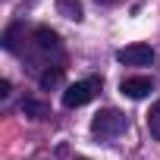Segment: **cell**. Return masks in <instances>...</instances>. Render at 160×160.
<instances>
[{
	"label": "cell",
	"mask_w": 160,
	"mask_h": 160,
	"mask_svg": "<svg viewBox=\"0 0 160 160\" xmlns=\"http://www.w3.org/2000/svg\"><path fill=\"white\" fill-rule=\"evenodd\" d=\"M101 91V78L94 75V78H85V82H75V85H69L66 91H63V107H85L88 101H94V94Z\"/></svg>",
	"instance_id": "1"
},
{
	"label": "cell",
	"mask_w": 160,
	"mask_h": 160,
	"mask_svg": "<svg viewBox=\"0 0 160 160\" xmlns=\"http://www.w3.org/2000/svg\"><path fill=\"white\" fill-rule=\"evenodd\" d=\"M91 132L98 138H116L126 132V116L119 110H101L94 119H91Z\"/></svg>",
	"instance_id": "2"
},
{
	"label": "cell",
	"mask_w": 160,
	"mask_h": 160,
	"mask_svg": "<svg viewBox=\"0 0 160 160\" xmlns=\"http://www.w3.org/2000/svg\"><path fill=\"white\" fill-rule=\"evenodd\" d=\"M116 60L122 66H151L154 50H151V44H129V47L116 50Z\"/></svg>",
	"instance_id": "3"
},
{
	"label": "cell",
	"mask_w": 160,
	"mask_h": 160,
	"mask_svg": "<svg viewBox=\"0 0 160 160\" xmlns=\"http://www.w3.org/2000/svg\"><path fill=\"white\" fill-rule=\"evenodd\" d=\"M119 91H122L126 98H132V101H141V98H148V94L154 91V82H151L148 75H132V78H122Z\"/></svg>",
	"instance_id": "4"
},
{
	"label": "cell",
	"mask_w": 160,
	"mask_h": 160,
	"mask_svg": "<svg viewBox=\"0 0 160 160\" xmlns=\"http://www.w3.org/2000/svg\"><path fill=\"white\" fill-rule=\"evenodd\" d=\"M32 38H35V44H38L41 50H57V47H60V35H57L53 28H47V25H38V28L32 32Z\"/></svg>",
	"instance_id": "5"
},
{
	"label": "cell",
	"mask_w": 160,
	"mask_h": 160,
	"mask_svg": "<svg viewBox=\"0 0 160 160\" xmlns=\"http://www.w3.org/2000/svg\"><path fill=\"white\" fill-rule=\"evenodd\" d=\"M19 110H22L28 119H47V116H50V107H47L44 101H38V98H25Z\"/></svg>",
	"instance_id": "6"
},
{
	"label": "cell",
	"mask_w": 160,
	"mask_h": 160,
	"mask_svg": "<svg viewBox=\"0 0 160 160\" xmlns=\"http://www.w3.org/2000/svg\"><path fill=\"white\" fill-rule=\"evenodd\" d=\"M57 13L63 19H72V22H82V16H85V10H82L78 0H57Z\"/></svg>",
	"instance_id": "7"
},
{
	"label": "cell",
	"mask_w": 160,
	"mask_h": 160,
	"mask_svg": "<svg viewBox=\"0 0 160 160\" xmlns=\"http://www.w3.org/2000/svg\"><path fill=\"white\" fill-rule=\"evenodd\" d=\"M38 82H41V88H53V85H60V82H63V66H53V69H44Z\"/></svg>",
	"instance_id": "8"
},
{
	"label": "cell",
	"mask_w": 160,
	"mask_h": 160,
	"mask_svg": "<svg viewBox=\"0 0 160 160\" xmlns=\"http://www.w3.org/2000/svg\"><path fill=\"white\" fill-rule=\"evenodd\" d=\"M148 132L160 141V101L151 107V113H148Z\"/></svg>",
	"instance_id": "9"
},
{
	"label": "cell",
	"mask_w": 160,
	"mask_h": 160,
	"mask_svg": "<svg viewBox=\"0 0 160 160\" xmlns=\"http://www.w3.org/2000/svg\"><path fill=\"white\" fill-rule=\"evenodd\" d=\"M10 94V78H0V98Z\"/></svg>",
	"instance_id": "10"
},
{
	"label": "cell",
	"mask_w": 160,
	"mask_h": 160,
	"mask_svg": "<svg viewBox=\"0 0 160 160\" xmlns=\"http://www.w3.org/2000/svg\"><path fill=\"white\" fill-rule=\"evenodd\" d=\"M78 160H85V157H78Z\"/></svg>",
	"instance_id": "11"
}]
</instances>
